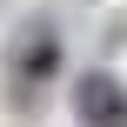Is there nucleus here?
I'll return each mask as SVG.
<instances>
[{
  "instance_id": "f257e3e1",
  "label": "nucleus",
  "mask_w": 127,
  "mask_h": 127,
  "mask_svg": "<svg viewBox=\"0 0 127 127\" xmlns=\"http://www.w3.org/2000/svg\"><path fill=\"white\" fill-rule=\"evenodd\" d=\"M74 121L80 127H127V80L107 67H87L74 80Z\"/></svg>"
},
{
  "instance_id": "f03ea898",
  "label": "nucleus",
  "mask_w": 127,
  "mask_h": 127,
  "mask_svg": "<svg viewBox=\"0 0 127 127\" xmlns=\"http://www.w3.org/2000/svg\"><path fill=\"white\" fill-rule=\"evenodd\" d=\"M7 67H13L20 87L54 80V67H60V33H54V20H27V27L13 33V47H7Z\"/></svg>"
}]
</instances>
